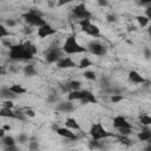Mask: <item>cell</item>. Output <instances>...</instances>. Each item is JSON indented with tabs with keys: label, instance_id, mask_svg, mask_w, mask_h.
Wrapping results in <instances>:
<instances>
[{
	"label": "cell",
	"instance_id": "cell-1",
	"mask_svg": "<svg viewBox=\"0 0 151 151\" xmlns=\"http://www.w3.org/2000/svg\"><path fill=\"white\" fill-rule=\"evenodd\" d=\"M8 57L11 60H32L34 58L33 54H31L26 48L24 44H13V46L9 48Z\"/></svg>",
	"mask_w": 151,
	"mask_h": 151
},
{
	"label": "cell",
	"instance_id": "cell-2",
	"mask_svg": "<svg viewBox=\"0 0 151 151\" xmlns=\"http://www.w3.org/2000/svg\"><path fill=\"white\" fill-rule=\"evenodd\" d=\"M63 51L66 54H78V53H84L87 51L86 47H83L76 39V35H70L66 38L64 45H63Z\"/></svg>",
	"mask_w": 151,
	"mask_h": 151
},
{
	"label": "cell",
	"instance_id": "cell-3",
	"mask_svg": "<svg viewBox=\"0 0 151 151\" xmlns=\"http://www.w3.org/2000/svg\"><path fill=\"white\" fill-rule=\"evenodd\" d=\"M88 133H90L91 138H92V139H96V140H101V139H105V138L112 137V136L114 137V134L111 133V132H107V131L104 129V126L101 125V123H99V122H98V123H93V124L91 125Z\"/></svg>",
	"mask_w": 151,
	"mask_h": 151
},
{
	"label": "cell",
	"instance_id": "cell-4",
	"mask_svg": "<svg viewBox=\"0 0 151 151\" xmlns=\"http://www.w3.org/2000/svg\"><path fill=\"white\" fill-rule=\"evenodd\" d=\"M64 51L60 47H50L46 52H45V61L48 64H53V63H58L60 59H63L64 57Z\"/></svg>",
	"mask_w": 151,
	"mask_h": 151
},
{
	"label": "cell",
	"instance_id": "cell-5",
	"mask_svg": "<svg viewBox=\"0 0 151 151\" xmlns=\"http://www.w3.org/2000/svg\"><path fill=\"white\" fill-rule=\"evenodd\" d=\"M21 17H22L24 21H25L28 26H37V27L39 28V27H42V26H45V25L47 24V22L42 19V17L32 14V13H29V12L24 13Z\"/></svg>",
	"mask_w": 151,
	"mask_h": 151
},
{
	"label": "cell",
	"instance_id": "cell-6",
	"mask_svg": "<svg viewBox=\"0 0 151 151\" xmlns=\"http://www.w3.org/2000/svg\"><path fill=\"white\" fill-rule=\"evenodd\" d=\"M72 13H73V17H74V18L80 19V20H84V19H91V17H92L91 12L86 8L85 4H83V2L78 4V5L72 9Z\"/></svg>",
	"mask_w": 151,
	"mask_h": 151
},
{
	"label": "cell",
	"instance_id": "cell-7",
	"mask_svg": "<svg viewBox=\"0 0 151 151\" xmlns=\"http://www.w3.org/2000/svg\"><path fill=\"white\" fill-rule=\"evenodd\" d=\"M87 51L94 55H104L106 54V47L99 41H90L87 45Z\"/></svg>",
	"mask_w": 151,
	"mask_h": 151
},
{
	"label": "cell",
	"instance_id": "cell-8",
	"mask_svg": "<svg viewBox=\"0 0 151 151\" xmlns=\"http://www.w3.org/2000/svg\"><path fill=\"white\" fill-rule=\"evenodd\" d=\"M98 100L96 96L90 91V90H81L80 91V104L86 105V104H97Z\"/></svg>",
	"mask_w": 151,
	"mask_h": 151
},
{
	"label": "cell",
	"instance_id": "cell-9",
	"mask_svg": "<svg viewBox=\"0 0 151 151\" xmlns=\"http://www.w3.org/2000/svg\"><path fill=\"white\" fill-rule=\"evenodd\" d=\"M55 32H57V29H55V28H53L51 25L46 24L45 26H42V27H39V28H38V37L42 39V38H46V37H50V35L55 34Z\"/></svg>",
	"mask_w": 151,
	"mask_h": 151
},
{
	"label": "cell",
	"instance_id": "cell-10",
	"mask_svg": "<svg viewBox=\"0 0 151 151\" xmlns=\"http://www.w3.org/2000/svg\"><path fill=\"white\" fill-rule=\"evenodd\" d=\"M55 132H57V134H59V136H61V137H64V138H66L68 140H77L78 139L76 133L72 132V130H70L67 127H58L55 130Z\"/></svg>",
	"mask_w": 151,
	"mask_h": 151
},
{
	"label": "cell",
	"instance_id": "cell-11",
	"mask_svg": "<svg viewBox=\"0 0 151 151\" xmlns=\"http://www.w3.org/2000/svg\"><path fill=\"white\" fill-rule=\"evenodd\" d=\"M55 110L59 112H64V113H70L72 111H74V105L72 104V101L67 100V101H59L55 106Z\"/></svg>",
	"mask_w": 151,
	"mask_h": 151
},
{
	"label": "cell",
	"instance_id": "cell-12",
	"mask_svg": "<svg viewBox=\"0 0 151 151\" xmlns=\"http://www.w3.org/2000/svg\"><path fill=\"white\" fill-rule=\"evenodd\" d=\"M113 127L118 129H123V127H132V125L126 120V118L124 116H116L113 118Z\"/></svg>",
	"mask_w": 151,
	"mask_h": 151
},
{
	"label": "cell",
	"instance_id": "cell-13",
	"mask_svg": "<svg viewBox=\"0 0 151 151\" xmlns=\"http://www.w3.org/2000/svg\"><path fill=\"white\" fill-rule=\"evenodd\" d=\"M127 78H129V81L130 83H133V84H144L146 81L145 78L142 74H139L137 71H134V70H132V71L129 72Z\"/></svg>",
	"mask_w": 151,
	"mask_h": 151
},
{
	"label": "cell",
	"instance_id": "cell-14",
	"mask_svg": "<svg viewBox=\"0 0 151 151\" xmlns=\"http://www.w3.org/2000/svg\"><path fill=\"white\" fill-rule=\"evenodd\" d=\"M76 66H77V64L70 57H64L63 59H60L57 63V67L58 68H72V67H76Z\"/></svg>",
	"mask_w": 151,
	"mask_h": 151
},
{
	"label": "cell",
	"instance_id": "cell-15",
	"mask_svg": "<svg viewBox=\"0 0 151 151\" xmlns=\"http://www.w3.org/2000/svg\"><path fill=\"white\" fill-rule=\"evenodd\" d=\"M0 96H1V98H2L4 100H13V99H15V98L18 97L15 93H13V92L11 91L9 87H2V88L0 90Z\"/></svg>",
	"mask_w": 151,
	"mask_h": 151
},
{
	"label": "cell",
	"instance_id": "cell-16",
	"mask_svg": "<svg viewBox=\"0 0 151 151\" xmlns=\"http://www.w3.org/2000/svg\"><path fill=\"white\" fill-rule=\"evenodd\" d=\"M137 138L140 142H149L151 139V130L147 126H144L143 130L137 134Z\"/></svg>",
	"mask_w": 151,
	"mask_h": 151
},
{
	"label": "cell",
	"instance_id": "cell-17",
	"mask_svg": "<svg viewBox=\"0 0 151 151\" xmlns=\"http://www.w3.org/2000/svg\"><path fill=\"white\" fill-rule=\"evenodd\" d=\"M65 127H67L70 130L80 131V125L78 124V122L74 118H66V120H65Z\"/></svg>",
	"mask_w": 151,
	"mask_h": 151
},
{
	"label": "cell",
	"instance_id": "cell-18",
	"mask_svg": "<svg viewBox=\"0 0 151 151\" xmlns=\"http://www.w3.org/2000/svg\"><path fill=\"white\" fill-rule=\"evenodd\" d=\"M0 116L4 118H13L15 119V111H13L12 109H7V107H1L0 110Z\"/></svg>",
	"mask_w": 151,
	"mask_h": 151
},
{
	"label": "cell",
	"instance_id": "cell-19",
	"mask_svg": "<svg viewBox=\"0 0 151 151\" xmlns=\"http://www.w3.org/2000/svg\"><path fill=\"white\" fill-rule=\"evenodd\" d=\"M24 74L26 76V77H34V76H37V70H35V67H34V65H31V64H28V65H26L25 67H24Z\"/></svg>",
	"mask_w": 151,
	"mask_h": 151
},
{
	"label": "cell",
	"instance_id": "cell-20",
	"mask_svg": "<svg viewBox=\"0 0 151 151\" xmlns=\"http://www.w3.org/2000/svg\"><path fill=\"white\" fill-rule=\"evenodd\" d=\"M40 150V145L39 142L35 137H32L28 142V151H39Z\"/></svg>",
	"mask_w": 151,
	"mask_h": 151
},
{
	"label": "cell",
	"instance_id": "cell-21",
	"mask_svg": "<svg viewBox=\"0 0 151 151\" xmlns=\"http://www.w3.org/2000/svg\"><path fill=\"white\" fill-rule=\"evenodd\" d=\"M9 88H11V91H12L13 93H15L17 96H20V94H24V93L27 92V90H26L25 87H22L21 85H19V84H13Z\"/></svg>",
	"mask_w": 151,
	"mask_h": 151
},
{
	"label": "cell",
	"instance_id": "cell-22",
	"mask_svg": "<svg viewBox=\"0 0 151 151\" xmlns=\"http://www.w3.org/2000/svg\"><path fill=\"white\" fill-rule=\"evenodd\" d=\"M138 120H139V123H140L143 126H151V117H150L149 114H145V113L139 114Z\"/></svg>",
	"mask_w": 151,
	"mask_h": 151
},
{
	"label": "cell",
	"instance_id": "cell-23",
	"mask_svg": "<svg viewBox=\"0 0 151 151\" xmlns=\"http://www.w3.org/2000/svg\"><path fill=\"white\" fill-rule=\"evenodd\" d=\"M88 147L91 150H100L104 147V145L100 143V140H96V139H90L88 140Z\"/></svg>",
	"mask_w": 151,
	"mask_h": 151
},
{
	"label": "cell",
	"instance_id": "cell-24",
	"mask_svg": "<svg viewBox=\"0 0 151 151\" xmlns=\"http://www.w3.org/2000/svg\"><path fill=\"white\" fill-rule=\"evenodd\" d=\"M79 26H80V28H81L83 32L87 33V31H88V28H90V26H91V20H90V19L79 20Z\"/></svg>",
	"mask_w": 151,
	"mask_h": 151
},
{
	"label": "cell",
	"instance_id": "cell-25",
	"mask_svg": "<svg viewBox=\"0 0 151 151\" xmlns=\"http://www.w3.org/2000/svg\"><path fill=\"white\" fill-rule=\"evenodd\" d=\"M1 142L4 144V146H11V145H15V139L12 137V136H5L4 138H1Z\"/></svg>",
	"mask_w": 151,
	"mask_h": 151
},
{
	"label": "cell",
	"instance_id": "cell-26",
	"mask_svg": "<svg viewBox=\"0 0 151 151\" xmlns=\"http://www.w3.org/2000/svg\"><path fill=\"white\" fill-rule=\"evenodd\" d=\"M86 34H88V35H91V37H99L100 31H99L98 26H96V25L91 24V26H90V28H88V31H87V33H86Z\"/></svg>",
	"mask_w": 151,
	"mask_h": 151
},
{
	"label": "cell",
	"instance_id": "cell-27",
	"mask_svg": "<svg viewBox=\"0 0 151 151\" xmlns=\"http://www.w3.org/2000/svg\"><path fill=\"white\" fill-rule=\"evenodd\" d=\"M136 20L138 21L139 26H142V27L147 26V25H149V21H150L145 15H137V17H136Z\"/></svg>",
	"mask_w": 151,
	"mask_h": 151
},
{
	"label": "cell",
	"instance_id": "cell-28",
	"mask_svg": "<svg viewBox=\"0 0 151 151\" xmlns=\"http://www.w3.org/2000/svg\"><path fill=\"white\" fill-rule=\"evenodd\" d=\"M91 65H92V61H91L87 57H85V58H83V59L79 61L78 67H79V68H86V67H90Z\"/></svg>",
	"mask_w": 151,
	"mask_h": 151
},
{
	"label": "cell",
	"instance_id": "cell-29",
	"mask_svg": "<svg viewBox=\"0 0 151 151\" xmlns=\"http://www.w3.org/2000/svg\"><path fill=\"white\" fill-rule=\"evenodd\" d=\"M67 99L70 101H73V100H80V91H71L67 96Z\"/></svg>",
	"mask_w": 151,
	"mask_h": 151
},
{
	"label": "cell",
	"instance_id": "cell-30",
	"mask_svg": "<svg viewBox=\"0 0 151 151\" xmlns=\"http://www.w3.org/2000/svg\"><path fill=\"white\" fill-rule=\"evenodd\" d=\"M24 45H25V48H26L31 54H33V55H34V54L37 53V47H35V45H34V44H32L31 41H26Z\"/></svg>",
	"mask_w": 151,
	"mask_h": 151
},
{
	"label": "cell",
	"instance_id": "cell-31",
	"mask_svg": "<svg viewBox=\"0 0 151 151\" xmlns=\"http://www.w3.org/2000/svg\"><path fill=\"white\" fill-rule=\"evenodd\" d=\"M100 86H101V88H104V90L112 86L111 83H110V79H109L106 76H103V77L100 78Z\"/></svg>",
	"mask_w": 151,
	"mask_h": 151
},
{
	"label": "cell",
	"instance_id": "cell-32",
	"mask_svg": "<svg viewBox=\"0 0 151 151\" xmlns=\"http://www.w3.org/2000/svg\"><path fill=\"white\" fill-rule=\"evenodd\" d=\"M68 85H70V87H71L72 91H80L81 81H79V80H71L68 83Z\"/></svg>",
	"mask_w": 151,
	"mask_h": 151
},
{
	"label": "cell",
	"instance_id": "cell-33",
	"mask_svg": "<svg viewBox=\"0 0 151 151\" xmlns=\"http://www.w3.org/2000/svg\"><path fill=\"white\" fill-rule=\"evenodd\" d=\"M83 76H84L86 79H88V80H96V79H97V76H96V73H94L93 71H90V70H87V71H84Z\"/></svg>",
	"mask_w": 151,
	"mask_h": 151
},
{
	"label": "cell",
	"instance_id": "cell-34",
	"mask_svg": "<svg viewBox=\"0 0 151 151\" xmlns=\"http://www.w3.org/2000/svg\"><path fill=\"white\" fill-rule=\"evenodd\" d=\"M110 100H111V103H113V104H118V103H120L122 100H124V96H123V94H113V96H111Z\"/></svg>",
	"mask_w": 151,
	"mask_h": 151
},
{
	"label": "cell",
	"instance_id": "cell-35",
	"mask_svg": "<svg viewBox=\"0 0 151 151\" xmlns=\"http://www.w3.org/2000/svg\"><path fill=\"white\" fill-rule=\"evenodd\" d=\"M118 131H119V134L120 136L129 137L132 133V127H123V129H118Z\"/></svg>",
	"mask_w": 151,
	"mask_h": 151
},
{
	"label": "cell",
	"instance_id": "cell-36",
	"mask_svg": "<svg viewBox=\"0 0 151 151\" xmlns=\"http://www.w3.org/2000/svg\"><path fill=\"white\" fill-rule=\"evenodd\" d=\"M5 37H9V31L4 24H1L0 25V38H5Z\"/></svg>",
	"mask_w": 151,
	"mask_h": 151
},
{
	"label": "cell",
	"instance_id": "cell-37",
	"mask_svg": "<svg viewBox=\"0 0 151 151\" xmlns=\"http://www.w3.org/2000/svg\"><path fill=\"white\" fill-rule=\"evenodd\" d=\"M15 119H19V120H21V122H25V120L27 119V116L25 114L24 111L18 110V111H15Z\"/></svg>",
	"mask_w": 151,
	"mask_h": 151
},
{
	"label": "cell",
	"instance_id": "cell-38",
	"mask_svg": "<svg viewBox=\"0 0 151 151\" xmlns=\"http://www.w3.org/2000/svg\"><path fill=\"white\" fill-rule=\"evenodd\" d=\"M58 100H59V98H58L57 93H54V92H52V93L48 94V97H47V103H48V104H54V103H57Z\"/></svg>",
	"mask_w": 151,
	"mask_h": 151
},
{
	"label": "cell",
	"instance_id": "cell-39",
	"mask_svg": "<svg viewBox=\"0 0 151 151\" xmlns=\"http://www.w3.org/2000/svg\"><path fill=\"white\" fill-rule=\"evenodd\" d=\"M18 142H19L20 144H25V143L29 142V139H28L27 134H25V133H20V134L18 136Z\"/></svg>",
	"mask_w": 151,
	"mask_h": 151
},
{
	"label": "cell",
	"instance_id": "cell-40",
	"mask_svg": "<svg viewBox=\"0 0 151 151\" xmlns=\"http://www.w3.org/2000/svg\"><path fill=\"white\" fill-rule=\"evenodd\" d=\"M118 142H120L124 145H131V140L127 137H125V136H119L118 137Z\"/></svg>",
	"mask_w": 151,
	"mask_h": 151
},
{
	"label": "cell",
	"instance_id": "cell-41",
	"mask_svg": "<svg viewBox=\"0 0 151 151\" xmlns=\"http://www.w3.org/2000/svg\"><path fill=\"white\" fill-rule=\"evenodd\" d=\"M59 87H60V90H61L63 92H67V93H70V92L72 91L71 87H70V85H68V83H67V84H60Z\"/></svg>",
	"mask_w": 151,
	"mask_h": 151
},
{
	"label": "cell",
	"instance_id": "cell-42",
	"mask_svg": "<svg viewBox=\"0 0 151 151\" xmlns=\"http://www.w3.org/2000/svg\"><path fill=\"white\" fill-rule=\"evenodd\" d=\"M15 25H17V21L13 19H6L5 20V26H7V27H14Z\"/></svg>",
	"mask_w": 151,
	"mask_h": 151
},
{
	"label": "cell",
	"instance_id": "cell-43",
	"mask_svg": "<svg viewBox=\"0 0 151 151\" xmlns=\"http://www.w3.org/2000/svg\"><path fill=\"white\" fill-rule=\"evenodd\" d=\"M106 21L107 22H116L117 21V15H114V14H107L106 15Z\"/></svg>",
	"mask_w": 151,
	"mask_h": 151
},
{
	"label": "cell",
	"instance_id": "cell-44",
	"mask_svg": "<svg viewBox=\"0 0 151 151\" xmlns=\"http://www.w3.org/2000/svg\"><path fill=\"white\" fill-rule=\"evenodd\" d=\"M24 112H25V114H26L27 117H29V118H34V117H35V112H34L32 109H26Z\"/></svg>",
	"mask_w": 151,
	"mask_h": 151
},
{
	"label": "cell",
	"instance_id": "cell-45",
	"mask_svg": "<svg viewBox=\"0 0 151 151\" xmlns=\"http://www.w3.org/2000/svg\"><path fill=\"white\" fill-rule=\"evenodd\" d=\"M4 151H20V150L18 149V146L15 144V145H11V146H4Z\"/></svg>",
	"mask_w": 151,
	"mask_h": 151
},
{
	"label": "cell",
	"instance_id": "cell-46",
	"mask_svg": "<svg viewBox=\"0 0 151 151\" xmlns=\"http://www.w3.org/2000/svg\"><path fill=\"white\" fill-rule=\"evenodd\" d=\"M2 105H4V107H7V109H13V106H14L12 100H5L2 103Z\"/></svg>",
	"mask_w": 151,
	"mask_h": 151
},
{
	"label": "cell",
	"instance_id": "cell-47",
	"mask_svg": "<svg viewBox=\"0 0 151 151\" xmlns=\"http://www.w3.org/2000/svg\"><path fill=\"white\" fill-rule=\"evenodd\" d=\"M143 52H144L145 59H150V58H151V50H150L149 47H145V48L143 50Z\"/></svg>",
	"mask_w": 151,
	"mask_h": 151
},
{
	"label": "cell",
	"instance_id": "cell-48",
	"mask_svg": "<svg viewBox=\"0 0 151 151\" xmlns=\"http://www.w3.org/2000/svg\"><path fill=\"white\" fill-rule=\"evenodd\" d=\"M28 12H29V13H32V14H35V15H39V17H42V13H41L40 11H38V9H35V8H31V9H28Z\"/></svg>",
	"mask_w": 151,
	"mask_h": 151
},
{
	"label": "cell",
	"instance_id": "cell-49",
	"mask_svg": "<svg viewBox=\"0 0 151 151\" xmlns=\"http://www.w3.org/2000/svg\"><path fill=\"white\" fill-rule=\"evenodd\" d=\"M139 5L140 6H144L145 8H149V7H151V1H140Z\"/></svg>",
	"mask_w": 151,
	"mask_h": 151
},
{
	"label": "cell",
	"instance_id": "cell-50",
	"mask_svg": "<svg viewBox=\"0 0 151 151\" xmlns=\"http://www.w3.org/2000/svg\"><path fill=\"white\" fill-rule=\"evenodd\" d=\"M24 33H25L26 35H29V34L32 33V28H31L29 26H25V27H24Z\"/></svg>",
	"mask_w": 151,
	"mask_h": 151
},
{
	"label": "cell",
	"instance_id": "cell-51",
	"mask_svg": "<svg viewBox=\"0 0 151 151\" xmlns=\"http://www.w3.org/2000/svg\"><path fill=\"white\" fill-rule=\"evenodd\" d=\"M145 17H146L149 20H151V7L145 8Z\"/></svg>",
	"mask_w": 151,
	"mask_h": 151
},
{
	"label": "cell",
	"instance_id": "cell-52",
	"mask_svg": "<svg viewBox=\"0 0 151 151\" xmlns=\"http://www.w3.org/2000/svg\"><path fill=\"white\" fill-rule=\"evenodd\" d=\"M98 5L101 7H106V6H109V2L106 0H98Z\"/></svg>",
	"mask_w": 151,
	"mask_h": 151
},
{
	"label": "cell",
	"instance_id": "cell-53",
	"mask_svg": "<svg viewBox=\"0 0 151 151\" xmlns=\"http://www.w3.org/2000/svg\"><path fill=\"white\" fill-rule=\"evenodd\" d=\"M2 129H4L5 131H9V130H11V126H9V125H4Z\"/></svg>",
	"mask_w": 151,
	"mask_h": 151
},
{
	"label": "cell",
	"instance_id": "cell-54",
	"mask_svg": "<svg viewBox=\"0 0 151 151\" xmlns=\"http://www.w3.org/2000/svg\"><path fill=\"white\" fill-rule=\"evenodd\" d=\"M144 151H151V144H147V146L144 149Z\"/></svg>",
	"mask_w": 151,
	"mask_h": 151
},
{
	"label": "cell",
	"instance_id": "cell-55",
	"mask_svg": "<svg viewBox=\"0 0 151 151\" xmlns=\"http://www.w3.org/2000/svg\"><path fill=\"white\" fill-rule=\"evenodd\" d=\"M147 33H149V34H150V37H151V26L147 28Z\"/></svg>",
	"mask_w": 151,
	"mask_h": 151
}]
</instances>
